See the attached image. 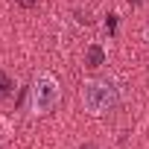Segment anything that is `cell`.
I'll return each instance as SVG.
<instances>
[{"mask_svg":"<svg viewBox=\"0 0 149 149\" xmlns=\"http://www.w3.org/2000/svg\"><path fill=\"white\" fill-rule=\"evenodd\" d=\"M85 64H88V67H94V70H97V67H102V64H105V50H102L100 44L88 47V53H85Z\"/></svg>","mask_w":149,"mask_h":149,"instance_id":"obj_3","label":"cell"},{"mask_svg":"<svg viewBox=\"0 0 149 149\" xmlns=\"http://www.w3.org/2000/svg\"><path fill=\"white\" fill-rule=\"evenodd\" d=\"M58 97H61V88L50 73L35 76V82H32V111L35 114H50L56 108Z\"/></svg>","mask_w":149,"mask_h":149,"instance_id":"obj_2","label":"cell"},{"mask_svg":"<svg viewBox=\"0 0 149 149\" xmlns=\"http://www.w3.org/2000/svg\"><path fill=\"white\" fill-rule=\"evenodd\" d=\"M82 149H94V146H82Z\"/></svg>","mask_w":149,"mask_h":149,"instance_id":"obj_6","label":"cell"},{"mask_svg":"<svg viewBox=\"0 0 149 149\" xmlns=\"http://www.w3.org/2000/svg\"><path fill=\"white\" fill-rule=\"evenodd\" d=\"M120 102V91L114 82H105V79H94L82 88V105L91 111V114H108L114 111Z\"/></svg>","mask_w":149,"mask_h":149,"instance_id":"obj_1","label":"cell"},{"mask_svg":"<svg viewBox=\"0 0 149 149\" xmlns=\"http://www.w3.org/2000/svg\"><path fill=\"white\" fill-rule=\"evenodd\" d=\"M15 3H18V6H21V9H32V6H35V3H38V0H15Z\"/></svg>","mask_w":149,"mask_h":149,"instance_id":"obj_5","label":"cell"},{"mask_svg":"<svg viewBox=\"0 0 149 149\" xmlns=\"http://www.w3.org/2000/svg\"><path fill=\"white\" fill-rule=\"evenodd\" d=\"M9 91H12V79L6 76L3 70H0V100H3V97H9Z\"/></svg>","mask_w":149,"mask_h":149,"instance_id":"obj_4","label":"cell"}]
</instances>
